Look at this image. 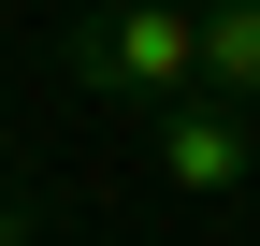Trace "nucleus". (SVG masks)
<instances>
[{
  "label": "nucleus",
  "mask_w": 260,
  "mask_h": 246,
  "mask_svg": "<svg viewBox=\"0 0 260 246\" xmlns=\"http://www.w3.org/2000/svg\"><path fill=\"white\" fill-rule=\"evenodd\" d=\"M58 73H73L87 102H145V116L203 87L188 73V15H159V0H87V15L58 29Z\"/></svg>",
  "instance_id": "obj_1"
},
{
  "label": "nucleus",
  "mask_w": 260,
  "mask_h": 246,
  "mask_svg": "<svg viewBox=\"0 0 260 246\" xmlns=\"http://www.w3.org/2000/svg\"><path fill=\"white\" fill-rule=\"evenodd\" d=\"M159 174H174L188 203H232L246 174H260V131H246V102H159Z\"/></svg>",
  "instance_id": "obj_2"
},
{
  "label": "nucleus",
  "mask_w": 260,
  "mask_h": 246,
  "mask_svg": "<svg viewBox=\"0 0 260 246\" xmlns=\"http://www.w3.org/2000/svg\"><path fill=\"white\" fill-rule=\"evenodd\" d=\"M188 73L203 102H260V0H188Z\"/></svg>",
  "instance_id": "obj_3"
},
{
  "label": "nucleus",
  "mask_w": 260,
  "mask_h": 246,
  "mask_svg": "<svg viewBox=\"0 0 260 246\" xmlns=\"http://www.w3.org/2000/svg\"><path fill=\"white\" fill-rule=\"evenodd\" d=\"M0 246H44V218H29V189L0 174Z\"/></svg>",
  "instance_id": "obj_4"
},
{
  "label": "nucleus",
  "mask_w": 260,
  "mask_h": 246,
  "mask_svg": "<svg viewBox=\"0 0 260 246\" xmlns=\"http://www.w3.org/2000/svg\"><path fill=\"white\" fill-rule=\"evenodd\" d=\"M159 15H188V0H159Z\"/></svg>",
  "instance_id": "obj_5"
}]
</instances>
